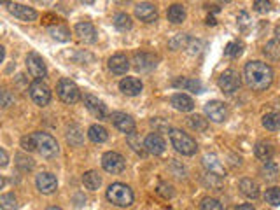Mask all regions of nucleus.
I'll return each instance as SVG.
<instances>
[{
	"label": "nucleus",
	"mask_w": 280,
	"mask_h": 210,
	"mask_svg": "<svg viewBox=\"0 0 280 210\" xmlns=\"http://www.w3.org/2000/svg\"><path fill=\"white\" fill-rule=\"evenodd\" d=\"M264 200L270 205H273V207L280 205V187H270V189L264 193Z\"/></svg>",
	"instance_id": "nucleus-36"
},
{
	"label": "nucleus",
	"mask_w": 280,
	"mask_h": 210,
	"mask_svg": "<svg viewBox=\"0 0 280 210\" xmlns=\"http://www.w3.org/2000/svg\"><path fill=\"white\" fill-rule=\"evenodd\" d=\"M156 58L153 56V54H147V53H137L133 58V63H135V68L137 70H142V72H146V70H153L156 67Z\"/></svg>",
	"instance_id": "nucleus-21"
},
{
	"label": "nucleus",
	"mask_w": 280,
	"mask_h": 210,
	"mask_svg": "<svg viewBox=\"0 0 280 210\" xmlns=\"http://www.w3.org/2000/svg\"><path fill=\"white\" fill-rule=\"evenodd\" d=\"M49 34L53 35V39L60 40V42H67V40L70 39V32H68L65 27H61V25H56V27H51V28H49Z\"/></svg>",
	"instance_id": "nucleus-33"
},
{
	"label": "nucleus",
	"mask_w": 280,
	"mask_h": 210,
	"mask_svg": "<svg viewBox=\"0 0 280 210\" xmlns=\"http://www.w3.org/2000/svg\"><path fill=\"white\" fill-rule=\"evenodd\" d=\"M275 37H277V40L280 42V25H278L277 28H275Z\"/></svg>",
	"instance_id": "nucleus-51"
},
{
	"label": "nucleus",
	"mask_w": 280,
	"mask_h": 210,
	"mask_svg": "<svg viewBox=\"0 0 280 210\" xmlns=\"http://www.w3.org/2000/svg\"><path fill=\"white\" fill-rule=\"evenodd\" d=\"M200 208L201 210H224L223 205H221V201L216 200V198H203Z\"/></svg>",
	"instance_id": "nucleus-39"
},
{
	"label": "nucleus",
	"mask_w": 280,
	"mask_h": 210,
	"mask_svg": "<svg viewBox=\"0 0 280 210\" xmlns=\"http://www.w3.org/2000/svg\"><path fill=\"white\" fill-rule=\"evenodd\" d=\"M76 35L79 37L83 42H95L97 40V32H95V27L88 21H81V23L76 25Z\"/></svg>",
	"instance_id": "nucleus-16"
},
{
	"label": "nucleus",
	"mask_w": 280,
	"mask_h": 210,
	"mask_svg": "<svg viewBox=\"0 0 280 210\" xmlns=\"http://www.w3.org/2000/svg\"><path fill=\"white\" fill-rule=\"evenodd\" d=\"M47 210H61V208H58V207H51V208H47Z\"/></svg>",
	"instance_id": "nucleus-54"
},
{
	"label": "nucleus",
	"mask_w": 280,
	"mask_h": 210,
	"mask_svg": "<svg viewBox=\"0 0 280 210\" xmlns=\"http://www.w3.org/2000/svg\"><path fill=\"white\" fill-rule=\"evenodd\" d=\"M88 137L91 138V142L102 144L109 138V133H107V130L104 126H100V124H93V126L88 130Z\"/></svg>",
	"instance_id": "nucleus-26"
},
{
	"label": "nucleus",
	"mask_w": 280,
	"mask_h": 210,
	"mask_svg": "<svg viewBox=\"0 0 280 210\" xmlns=\"http://www.w3.org/2000/svg\"><path fill=\"white\" fill-rule=\"evenodd\" d=\"M186 42H187V35H184V34H179V35H177L175 39H174V40H172V42H170V46L174 47V49H179V47H182V46H184V44H186Z\"/></svg>",
	"instance_id": "nucleus-45"
},
{
	"label": "nucleus",
	"mask_w": 280,
	"mask_h": 210,
	"mask_svg": "<svg viewBox=\"0 0 280 210\" xmlns=\"http://www.w3.org/2000/svg\"><path fill=\"white\" fill-rule=\"evenodd\" d=\"M110 119H112L114 126L119 131H123V133H131V131H135V121L131 119V116H128V114L114 112L112 116H110Z\"/></svg>",
	"instance_id": "nucleus-12"
},
{
	"label": "nucleus",
	"mask_w": 280,
	"mask_h": 210,
	"mask_svg": "<svg viewBox=\"0 0 280 210\" xmlns=\"http://www.w3.org/2000/svg\"><path fill=\"white\" fill-rule=\"evenodd\" d=\"M261 175L266 180H275L278 177V167L271 161H264L263 168H261Z\"/></svg>",
	"instance_id": "nucleus-31"
},
{
	"label": "nucleus",
	"mask_w": 280,
	"mask_h": 210,
	"mask_svg": "<svg viewBox=\"0 0 280 210\" xmlns=\"http://www.w3.org/2000/svg\"><path fill=\"white\" fill-rule=\"evenodd\" d=\"M37 189L40 191L42 194H51L56 191L58 182H56V177L53 174H47V172H42V174L37 175Z\"/></svg>",
	"instance_id": "nucleus-11"
},
{
	"label": "nucleus",
	"mask_w": 280,
	"mask_h": 210,
	"mask_svg": "<svg viewBox=\"0 0 280 210\" xmlns=\"http://www.w3.org/2000/svg\"><path fill=\"white\" fill-rule=\"evenodd\" d=\"M219 88L224 93H235L240 88V76L235 70H224L219 77Z\"/></svg>",
	"instance_id": "nucleus-9"
},
{
	"label": "nucleus",
	"mask_w": 280,
	"mask_h": 210,
	"mask_svg": "<svg viewBox=\"0 0 280 210\" xmlns=\"http://www.w3.org/2000/svg\"><path fill=\"white\" fill-rule=\"evenodd\" d=\"M189 126L193 128V130H198V131H205L207 130V119H203L201 116H191L189 117Z\"/></svg>",
	"instance_id": "nucleus-38"
},
{
	"label": "nucleus",
	"mask_w": 280,
	"mask_h": 210,
	"mask_svg": "<svg viewBox=\"0 0 280 210\" xmlns=\"http://www.w3.org/2000/svg\"><path fill=\"white\" fill-rule=\"evenodd\" d=\"M68 142L72 146H81L83 144V133H81V130L77 126H72L68 130Z\"/></svg>",
	"instance_id": "nucleus-40"
},
{
	"label": "nucleus",
	"mask_w": 280,
	"mask_h": 210,
	"mask_svg": "<svg viewBox=\"0 0 280 210\" xmlns=\"http://www.w3.org/2000/svg\"><path fill=\"white\" fill-rule=\"evenodd\" d=\"M83 182H84V186H86V189H90V191H97L98 187H100V184H102V179H100V175L97 174V172H86V174L83 175Z\"/></svg>",
	"instance_id": "nucleus-28"
},
{
	"label": "nucleus",
	"mask_w": 280,
	"mask_h": 210,
	"mask_svg": "<svg viewBox=\"0 0 280 210\" xmlns=\"http://www.w3.org/2000/svg\"><path fill=\"white\" fill-rule=\"evenodd\" d=\"M172 105H174L177 110H180V112H191V110L194 109V102L184 93H175L174 97H172Z\"/></svg>",
	"instance_id": "nucleus-22"
},
{
	"label": "nucleus",
	"mask_w": 280,
	"mask_h": 210,
	"mask_svg": "<svg viewBox=\"0 0 280 210\" xmlns=\"http://www.w3.org/2000/svg\"><path fill=\"white\" fill-rule=\"evenodd\" d=\"M238 187H240V193L249 198V200H256L259 196V186L252 179H242Z\"/></svg>",
	"instance_id": "nucleus-23"
},
{
	"label": "nucleus",
	"mask_w": 280,
	"mask_h": 210,
	"mask_svg": "<svg viewBox=\"0 0 280 210\" xmlns=\"http://www.w3.org/2000/svg\"><path fill=\"white\" fill-rule=\"evenodd\" d=\"M174 86L180 88V90H186V91H193V93H201V91H203V86H201L200 81L187 79V77H182V79L174 81Z\"/></svg>",
	"instance_id": "nucleus-24"
},
{
	"label": "nucleus",
	"mask_w": 280,
	"mask_h": 210,
	"mask_svg": "<svg viewBox=\"0 0 280 210\" xmlns=\"http://www.w3.org/2000/svg\"><path fill=\"white\" fill-rule=\"evenodd\" d=\"M128 146H130L137 154H140V156H146V153H147L146 142H142V140H140V135H137L135 131L128 133Z\"/></svg>",
	"instance_id": "nucleus-27"
},
{
	"label": "nucleus",
	"mask_w": 280,
	"mask_h": 210,
	"mask_svg": "<svg viewBox=\"0 0 280 210\" xmlns=\"http://www.w3.org/2000/svg\"><path fill=\"white\" fill-rule=\"evenodd\" d=\"M18 167L23 168V170H32L34 168V160L25 156H18Z\"/></svg>",
	"instance_id": "nucleus-44"
},
{
	"label": "nucleus",
	"mask_w": 280,
	"mask_h": 210,
	"mask_svg": "<svg viewBox=\"0 0 280 210\" xmlns=\"http://www.w3.org/2000/svg\"><path fill=\"white\" fill-rule=\"evenodd\" d=\"M254 9L259 14H264L271 9V4L268 2V0H254Z\"/></svg>",
	"instance_id": "nucleus-43"
},
{
	"label": "nucleus",
	"mask_w": 280,
	"mask_h": 210,
	"mask_svg": "<svg viewBox=\"0 0 280 210\" xmlns=\"http://www.w3.org/2000/svg\"><path fill=\"white\" fill-rule=\"evenodd\" d=\"M273 153H275L273 147L268 142H257L256 147H254V154H256V158L261 161H270L271 158H273Z\"/></svg>",
	"instance_id": "nucleus-25"
},
{
	"label": "nucleus",
	"mask_w": 280,
	"mask_h": 210,
	"mask_svg": "<svg viewBox=\"0 0 280 210\" xmlns=\"http://www.w3.org/2000/svg\"><path fill=\"white\" fill-rule=\"evenodd\" d=\"M102 167H104V170L109 172V174H121V172L124 170V167H126V163H124V158L121 156L119 153L109 151V153H105L104 158H102Z\"/></svg>",
	"instance_id": "nucleus-5"
},
{
	"label": "nucleus",
	"mask_w": 280,
	"mask_h": 210,
	"mask_svg": "<svg viewBox=\"0 0 280 210\" xmlns=\"http://www.w3.org/2000/svg\"><path fill=\"white\" fill-rule=\"evenodd\" d=\"M13 104H14V98L9 95V91L4 90L2 91V105L4 107H9V105H13Z\"/></svg>",
	"instance_id": "nucleus-47"
},
{
	"label": "nucleus",
	"mask_w": 280,
	"mask_h": 210,
	"mask_svg": "<svg viewBox=\"0 0 280 210\" xmlns=\"http://www.w3.org/2000/svg\"><path fill=\"white\" fill-rule=\"evenodd\" d=\"M264 54H266L270 60H278L280 58V46L277 40H271L264 46Z\"/></svg>",
	"instance_id": "nucleus-35"
},
{
	"label": "nucleus",
	"mask_w": 280,
	"mask_h": 210,
	"mask_svg": "<svg viewBox=\"0 0 280 210\" xmlns=\"http://www.w3.org/2000/svg\"><path fill=\"white\" fill-rule=\"evenodd\" d=\"M30 97L37 105L44 107L51 102V90L47 84H44L42 81H34L30 84Z\"/></svg>",
	"instance_id": "nucleus-6"
},
{
	"label": "nucleus",
	"mask_w": 280,
	"mask_h": 210,
	"mask_svg": "<svg viewBox=\"0 0 280 210\" xmlns=\"http://www.w3.org/2000/svg\"><path fill=\"white\" fill-rule=\"evenodd\" d=\"M146 149H147V153H151V154H154V156H158V154H163V151H165V140L161 138V135L160 133H149L146 137Z\"/></svg>",
	"instance_id": "nucleus-18"
},
{
	"label": "nucleus",
	"mask_w": 280,
	"mask_h": 210,
	"mask_svg": "<svg viewBox=\"0 0 280 210\" xmlns=\"http://www.w3.org/2000/svg\"><path fill=\"white\" fill-rule=\"evenodd\" d=\"M151 124L154 126V130H156V133H161V131H172L170 130V124L167 123V121H163V119H153L151 121Z\"/></svg>",
	"instance_id": "nucleus-42"
},
{
	"label": "nucleus",
	"mask_w": 280,
	"mask_h": 210,
	"mask_svg": "<svg viewBox=\"0 0 280 210\" xmlns=\"http://www.w3.org/2000/svg\"><path fill=\"white\" fill-rule=\"evenodd\" d=\"M9 13L13 14L14 18L21 21H35L37 20V13L32 7L21 6V4H11L9 6Z\"/></svg>",
	"instance_id": "nucleus-14"
},
{
	"label": "nucleus",
	"mask_w": 280,
	"mask_h": 210,
	"mask_svg": "<svg viewBox=\"0 0 280 210\" xmlns=\"http://www.w3.org/2000/svg\"><path fill=\"white\" fill-rule=\"evenodd\" d=\"M142 88H144L142 83H140L137 77H124L119 83V90L124 95H128V97H137V95H140V91H142Z\"/></svg>",
	"instance_id": "nucleus-17"
},
{
	"label": "nucleus",
	"mask_w": 280,
	"mask_h": 210,
	"mask_svg": "<svg viewBox=\"0 0 280 210\" xmlns=\"http://www.w3.org/2000/svg\"><path fill=\"white\" fill-rule=\"evenodd\" d=\"M135 16H137L140 21H144V23H153V21L158 20V9L149 2L138 4V6L135 7Z\"/></svg>",
	"instance_id": "nucleus-13"
},
{
	"label": "nucleus",
	"mask_w": 280,
	"mask_h": 210,
	"mask_svg": "<svg viewBox=\"0 0 280 210\" xmlns=\"http://www.w3.org/2000/svg\"><path fill=\"white\" fill-rule=\"evenodd\" d=\"M237 20H238V23H240L242 27H245V25L249 23V16H247V13H240Z\"/></svg>",
	"instance_id": "nucleus-48"
},
{
	"label": "nucleus",
	"mask_w": 280,
	"mask_h": 210,
	"mask_svg": "<svg viewBox=\"0 0 280 210\" xmlns=\"http://www.w3.org/2000/svg\"><path fill=\"white\" fill-rule=\"evenodd\" d=\"M158 193H160L161 196H165V198H172V196H174L172 186H168V184H160V187H158Z\"/></svg>",
	"instance_id": "nucleus-46"
},
{
	"label": "nucleus",
	"mask_w": 280,
	"mask_h": 210,
	"mask_svg": "<svg viewBox=\"0 0 280 210\" xmlns=\"http://www.w3.org/2000/svg\"><path fill=\"white\" fill-rule=\"evenodd\" d=\"M235 210H256L252 207V205H249V203H244V205H240V207H237Z\"/></svg>",
	"instance_id": "nucleus-50"
},
{
	"label": "nucleus",
	"mask_w": 280,
	"mask_h": 210,
	"mask_svg": "<svg viewBox=\"0 0 280 210\" xmlns=\"http://www.w3.org/2000/svg\"><path fill=\"white\" fill-rule=\"evenodd\" d=\"M7 160H9V158H7V153L4 149H0V167H6Z\"/></svg>",
	"instance_id": "nucleus-49"
},
{
	"label": "nucleus",
	"mask_w": 280,
	"mask_h": 210,
	"mask_svg": "<svg viewBox=\"0 0 280 210\" xmlns=\"http://www.w3.org/2000/svg\"><path fill=\"white\" fill-rule=\"evenodd\" d=\"M168 20L172 21V23H182L184 20H186V11H184L182 6H179V4H174V6L168 9Z\"/></svg>",
	"instance_id": "nucleus-29"
},
{
	"label": "nucleus",
	"mask_w": 280,
	"mask_h": 210,
	"mask_svg": "<svg viewBox=\"0 0 280 210\" xmlns=\"http://www.w3.org/2000/svg\"><path fill=\"white\" fill-rule=\"evenodd\" d=\"M207 23H208V25H216V20H214L212 16H208V18H207Z\"/></svg>",
	"instance_id": "nucleus-52"
},
{
	"label": "nucleus",
	"mask_w": 280,
	"mask_h": 210,
	"mask_svg": "<svg viewBox=\"0 0 280 210\" xmlns=\"http://www.w3.org/2000/svg\"><path fill=\"white\" fill-rule=\"evenodd\" d=\"M58 97L65 102V104H76L79 100V88L76 86V83L68 79H61L58 83Z\"/></svg>",
	"instance_id": "nucleus-7"
},
{
	"label": "nucleus",
	"mask_w": 280,
	"mask_h": 210,
	"mask_svg": "<svg viewBox=\"0 0 280 210\" xmlns=\"http://www.w3.org/2000/svg\"><path fill=\"white\" fill-rule=\"evenodd\" d=\"M84 105H86V109L90 110L95 117H98V119H104L107 116L105 105L102 104L97 97H93V95H84Z\"/></svg>",
	"instance_id": "nucleus-15"
},
{
	"label": "nucleus",
	"mask_w": 280,
	"mask_h": 210,
	"mask_svg": "<svg viewBox=\"0 0 280 210\" xmlns=\"http://www.w3.org/2000/svg\"><path fill=\"white\" fill-rule=\"evenodd\" d=\"M81 2H83V4H93L95 0H81Z\"/></svg>",
	"instance_id": "nucleus-53"
},
{
	"label": "nucleus",
	"mask_w": 280,
	"mask_h": 210,
	"mask_svg": "<svg viewBox=\"0 0 280 210\" xmlns=\"http://www.w3.org/2000/svg\"><path fill=\"white\" fill-rule=\"evenodd\" d=\"M203 167L207 168L208 174H214V175L221 177V179L226 175V170H224L223 163H221L214 154H207V156L203 158Z\"/></svg>",
	"instance_id": "nucleus-20"
},
{
	"label": "nucleus",
	"mask_w": 280,
	"mask_h": 210,
	"mask_svg": "<svg viewBox=\"0 0 280 210\" xmlns=\"http://www.w3.org/2000/svg\"><path fill=\"white\" fill-rule=\"evenodd\" d=\"M21 147H23L25 151H28V153H32V151H37L35 135H28V137L21 138Z\"/></svg>",
	"instance_id": "nucleus-41"
},
{
	"label": "nucleus",
	"mask_w": 280,
	"mask_h": 210,
	"mask_svg": "<svg viewBox=\"0 0 280 210\" xmlns=\"http://www.w3.org/2000/svg\"><path fill=\"white\" fill-rule=\"evenodd\" d=\"M35 135V142H37V151H39L40 156L44 158H53L58 154V144L56 140L51 137L49 133H34Z\"/></svg>",
	"instance_id": "nucleus-4"
},
{
	"label": "nucleus",
	"mask_w": 280,
	"mask_h": 210,
	"mask_svg": "<svg viewBox=\"0 0 280 210\" xmlns=\"http://www.w3.org/2000/svg\"><path fill=\"white\" fill-rule=\"evenodd\" d=\"M0 207L4 210H16L18 208V200L14 194H2L0 196Z\"/></svg>",
	"instance_id": "nucleus-34"
},
{
	"label": "nucleus",
	"mask_w": 280,
	"mask_h": 210,
	"mask_svg": "<svg viewBox=\"0 0 280 210\" xmlns=\"http://www.w3.org/2000/svg\"><path fill=\"white\" fill-rule=\"evenodd\" d=\"M244 77L250 90L263 91L270 88L271 81H273V70L264 61H249L244 68Z\"/></svg>",
	"instance_id": "nucleus-1"
},
{
	"label": "nucleus",
	"mask_w": 280,
	"mask_h": 210,
	"mask_svg": "<svg viewBox=\"0 0 280 210\" xmlns=\"http://www.w3.org/2000/svg\"><path fill=\"white\" fill-rule=\"evenodd\" d=\"M205 114H207V117L210 121H214V123H223L228 117V109L223 102L214 100L205 105Z\"/></svg>",
	"instance_id": "nucleus-10"
},
{
	"label": "nucleus",
	"mask_w": 280,
	"mask_h": 210,
	"mask_svg": "<svg viewBox=\"0 0 280 210\" xmlns=\"http://www.w3.org/2000/svg\"><path fill=\"white\" fill-rule=\"evenodd\" d=\"M27 68H28V74H30L32 77H35V81H40L47 76L46 63H44L42 58L35 53H30L27 56Z\"/></svg>",
	"instance_id": "nucleus-8"
},
{
	"label": "nucleus",
	"mask_w": 280,
	"mask_h": 210,
	"mask_svg": "<svg viewBox=\"0 0 280 210\" xmlns=\"http://www.w3.org/2000/svg\"><path fill=\"white\" fill-rule=\"evenodd\" d=\"M109 68H110V72L116 74V76H123V74H126V70L130 68V61H128V58L124 56V54H114L109 60Z\"/></svg>",
	"instance_id": "nucleus-19"
},
{
	"label": "nucleus",
	"mask_w": 280,
	"mask_h": 210,
	"mask_svg": "<svg viewBox=\"0 0 280 210\" xmlns=\"http://www.w3.org/2000/svg\"><path fill=\"white\" fill-rule=\"evenodd\" d=\"M170 142H172V146L175 147L177 153L184 154V156H193L198 149L196 142H194L189 135L184 133V131H180V130L170 131Z\"/></svg>",
	"instance_id": "nucleus-3"
},
{
	"label": "nucleus",
	"mask_w": 280,
	"mask_h": 210,
	"mask_svg": "<svg viewBox=\"0 0 280 210\" xmlns=\"http://www.w3.org/2000/svg\"><path fill=\"white\" fill-rule=\"evenodd\" d=\"M114 25H116L117 30L126 32V30H130V28H131V18L128 16V14H124V13H119L116 18H114Z\"/></svg>",
	"instance_id": "nucleus-32"
},
{
	"label": "nucleus",
	"mask_w": 280,
	"mask_h": 210,
	"mask_svg": "<svg viewBox=\"0 0 280 210\" xmlns=\"http://www.w3.org/2000/svg\"><path fill=\"white\" fill-rule=\"evenodd\" d=\"M107 200L112 205H116V207L126 208L133 203V191L126 184H121V182L110 184L109 189H107Z\"/></svg>",
	"instance_id": "nucleus-2"
},
{
	"label": "nucleus",
	"mask_w": 280,
	"mask_h": 210,
	"mask_svg": "<svg viewBox=\"0 0 280 210\" xmlns=\"http://www.w3.org/2000/svg\"><path fill=\"white\" fill-rule=\"evenodd\" d=\"M263 126L270 131H278L280 130V116L275 112H270L263 117Z\"/></svg>",
	"instance_id": "nucleus-30"
},
{
	"label": "nucleus",
	"mask_w": 280,
	"mask_h": 210,
	"mask_svg": "<svg viewBox=\"0 0 280 210\" xmlns=\"http://www.w3.org/2000/svg\"><path fill=\"white\" fill-rule=\"evenodd\" d=\"M242 49H244V46L240 42H230L224 49V54L230 58H238L242 54Z\"/></svg>",
	"instance_id": "nucleus-37"
}]
</instances>
